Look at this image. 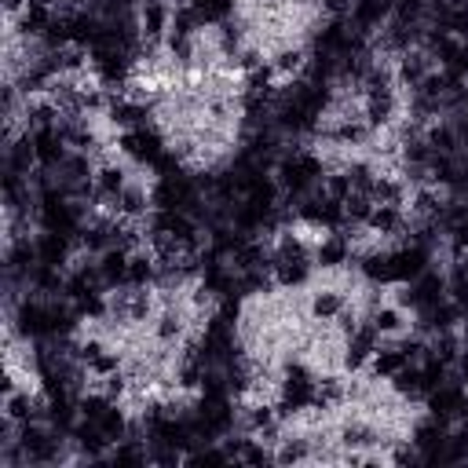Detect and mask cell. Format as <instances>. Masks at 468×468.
<instances>
[{
	"instance_id": "cell-1",
	"label": "cell",
	"mask_w": 468,
	"mask_h": 468,
	"mask_svg": "<svg viewBox=\"0 0 468 468\" xmlns=\"http://www.w3.org/2000/svg\"><path fill=\"white\" fill-rule=\"evenodd\" d=\"M457 366H461V377H464V388H468V347L461 351V358H457Z\"/></svg>"
}]
</instances>
